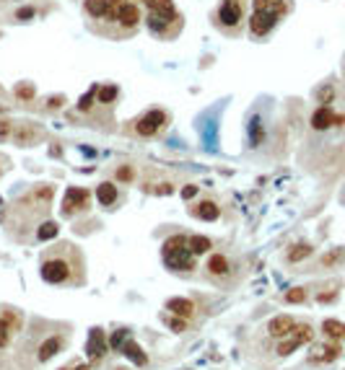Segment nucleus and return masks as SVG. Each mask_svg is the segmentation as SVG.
I'll return each mask as SVG.
<instances>
[{
	"label": "nucleus",
	"mask_w": 345,
	"mask_h": 370,
	"mask_svg": "<svg viewBox=\"0 0 345 370\" xmlns=\"http://www.w3.org/2000/svg\"><path fill=\"white\" fill-rule=\"evenodd\" d=\"M166 323L174 329V332H184V329H187V321H184V318H166Z\"/></svg>",
	"instance_id": "2f4dec72"
},
{
	"label": "nucleus",
	"mask_w": 345,
	"mask_h": 370,
	"mask_svg": "<svg viewBox=\"0 0 345 370\" xmlns=\"http://www.w3.org/2000/svg\"><path fill=\"white\" fill-rule=\"evenodd\" d=\"M86 352H89V360L96 362L106 355V337L101 329H91L89 332V342H86Z\"/></svg>",
	"instance_id": "9d476101"
},
{
	"label": "nucleus",
	"mask_w": 345,
	"mask_h": 370,
	"mask_svg": "<svg viewBox=\"0 0 345 370\" xmlns=\"http://www.w3.org/2000/svg\"><path fill=\"white\" fill-rule=\"evenodd\" d=\"M337 355H340V347H337V344H319V347H314V352H312V362H332Z\"/></svg>",
	"instance_id": "a211bd4d"
},
{
	"label": "nucleus",
	"mask_w": 345,
	"mask_h": 370,
	"mask_svg": "<svg viewBox=\"0 0 345 370\" xmlns=\"http://www.w3.org/2000/svg\"><path fill=\"white\" fill-rule=\"evenodd\" d=\"M330 300H335V293H325V295H319V303H330Z\"/></svg>",
	"instance_id": "4c0bfd02"
},
{
	"label": "nucleus",
	"mask_w": 345,
	"mask_h": 370,
	"mask_svg": "<svg viewBox=\"0 0 345 370\" xmlns=\"http://www.w3.org/2000/svg\"><path fill=\"white\" fill-rule=\"evenodd\" d=\"M254 8L257 11H275L281 16L288 13V0H254Z\"/></svg>",
	"instance_id": "aec40b11"
},
{
	"label": "nucleus",
	"mask_w": 345,
	"mask_h": 370,
	"mask_svg": "<svg viewBox=\"0 0 345 370\" xmlns=\"http://www.w3.org/2000/svg\"><path fill=\"white\" fill-rule=\"evenodd\" d=\"M16 96L24 99V101L34 99V86H31V83H21V86H16Z\"/></svg>",
	"instance_id": "c85d7f7f"
},
{
	"label": "nucleus",
	"mask_w": 345,
	"mask_h": 370,
	"mask_svg": "<svg viewBox=\"0 0 345 370\" xmlns=\"http://www.w3.org/2000/svg\"><path fill=\"white\" fill-rule=\"evenodd\" d=\"M120 352H122L127 360H133L135 365H145V362H148V355H145V352L140 350V344H135L133 339H127V342L120 347Z\"/></svg>",
	"instance_id": "f3484780"
},
{
	"label": "nucleus",
	"mask_w": 345,
	"mask_h": 370,
	"mask_svg": "<svg viewBox=\"0 0 345 370\" xmlns=\"http://www.w3.org/2000/svg\"><path fill=\"white\" fill-rule=\"evenodd\" d=\"M73 370H91V367H89V365H75Z\"/></svg>",
	"instance_id": "58836bf2"
},
{
	"label": "nucleus",
	"mask_w": 345,
	"mask_h": 370,
	"mask_svg": "<svg viewBox=\"0 0 345 370\" xmlns=\"http://www.w3.org/2000/svg\"><path fill=\"white\" fill-rule=\"evenodd\" d=\"M166 122H169L166 111H161V109H150V111H145L143 117L135 119V132H138L140 137H153L156 132H161V130L166 127Z\"/></svg>",
	"instance_id": "20e7f679"
},
{
	"label": "nucleus",
	"mask_w": 345,
	"mask_h": 370,
	"mask_svg": "<svg viewBox=\"0 0 345 370\" xmlns=\"http://www.w3.org/2000/svg\"><path fill=\"white\" fill-rule=\"evenodd\" d=\"M166 311H171L179 318H192L195 316V303L192 300H184V298H171L166 303Z\"/></svg>",
	"instance_id": "f8f14e48"
},
{
	"label": "nucleus",
	"mask_w": 345,
	"mask_h": 370,
	"mask_svg": "<svg viewBox=\"0 0 345 370\" xmlns=\"http://www.w3.org/2000/svg\"><path fill=\"white\" fill-rule=\"evenodd\" d=\"M83 8L91 18L96 21H106L109 16V0H83Z\"/></svg>",
	"instance_id": "4468645a"
},
{
	"label": "nucleus",
	"mask_w": 345,
	"mask_h": 370,
	"mask_svg": "<svg viewBox=\"0 0 345 370\" xmlns=\"http://www.w3.org/2000/svg\"><path fill=\"white\" fill-rule=\"evenodd\" d=\"M96 197H99V202H101V207H112V204L117 202L120 192H117V187H114L112 181H104V184H99Z\"/></svg>",
	"instance_id": "dca6fc26"
},
{
	"label": "nucleus",
	"mask_w": 345,
	"mask_h": 370,
	"mask_svg": "<svg viewBox=\"0 0 345 370\" xmlns=\"http://www.w3.org/2000/svg\"><path fill=\"white\" fill-rule=\"evenodd\" d=\"M342 122H345V117H342V114H335L332 106H327V104H322V106L312 114V127H314V130H327V127H332V125H342Z\"/></svg>",
	"instance_id": "1a4fd4ad"
},
{
	"label": "nucleus",
	"mask_w": 345,
	"mask_h": 370,
	"mask_svg": "<svg viewBox=\"0 0 345 370\" xmlns=\"http://www.w3.org/2000/svg\"><path fill=\"white\" fill-rule=\"evenodd\" d=\"M322 332H325L330 339H340V337H345V323H342V321H335V318H327V321L322 323Z\"/></svg>",
	"instance_id": "4be33fe9"
},
{
	"label": "nucleus",
	"mask_w": 345,
	"mask_h": 370,
	"mask_svg": "<svg viewBox=\"0 0 345 370\" xmlns=\"http://www.w3.org/2000/svg\"><path fill=\"white\" fill-rule=\"evenodd\" d=\"M312 337H314V332H312V326H293V332H291V339H286V342H281V347H278V355H291L296 347H301V344H306V342H312Z\"/></svg>",
	"instance_id": "6e6552de"
},
{
	"label": "nucleus",
	"mask_w": 345,
	"mask_h": 370,
	"mask_svg": "<svg viewBox=\"0 0 345 370\" xmlns=\"http://www.w3.org/2000/svg\"><path fill=\"white\" fill-rule=\"evenodd\" d=\"M89 207V192L83 187H70L65 192V199H62V215H73L78 210H86Z\"/></svg>",
	"instance_id": "423d86ee"
},
{
	"label": "nucleus",
	"mask_w": 345,
	"mask_h": 370,
	"mask_svg": "<svg viewBox=\"0 0 345 370\" xmlns=\"http://www.w3.org/2000/svg\"><path fill=\"white\" fill-rule=\"evenodd\" d=\"M70 272H73V264H70L65 257H60V254L47 257V259L42 262V267H39L42 280L50 282V285H65V282H73Z\"/></svg>",
	"instance_id": "7ed1b4c3"
},
{
	"label": "nucleus",
	"mask_w": 345,
	"mask_h": 370,
	"mask_svg": "<svg viewBox=\"0 0 345 370\" xmlns=\"http://www.w3.org/2000/svg\"><path fill=\"white\" fill-rule=\"evenodd\" d=\"M192 213H195L200 220H218L221 207H218V204H215L213 199H205V202H198V204H195Z\"/></svg>",
	"instance_id": "2eb2a0df"
},
{
	"label": "nucleus",
	"mask_w": 345,
	"mask_h": 370,
	"mask_svg": "<svg viewBox=\"0 0 345 370\" xmlns=\"http://www.w3.org/2000/svg\"><path fill=\"white\" fill-rule=\"evenodd\" d=\"M62 344H65V342H62L60 337H50V339L39 347V360H42V362H45V360H50L52 355H57V352L62 350Z\"/></svg>",
	"instance_id": "412c9836"
},
{
	"label": "nucleus",
	"mask_w": 345,
	"mask_h": 370,
	"mask_svg": "<svg viewBox=\"0 0 345 370\" xmlns=\"http://www.w3.org/2000/svg\"><path fill=\"white\" fill-rule=\"evenodd\" d=\"M127 337H130L127 329H120V332H114V334H112V342H109V344H112V350H120V347L127 342Z\"/></svg>",
	"instance_id": "cd10ccee"
},
{
	"label": "nucleus",
	"mask_w": 345,
	"mask_h": 370,
	"mask_svg": "<svg viewBox=\"0 0 345 370\" xmlns=\"http://www.w3.org/2000/svg\"><path fill=\"white\" fill-rule=\"evenodd\" d=\"M293 318L291 316H275L270 323H267V332H270L273 337H286V334H291L293 332Z\"/></svg>",
	"instance_id": "ddd939ff"
},
{
	"label": "nucleus",
	"mask_w": 345,
	"mask_h": 370,
	"mask_svg": "<svg viewBox=\"0 0 345 370\" xmlns=\"http://www.w3.org/2000/svg\"><path fill=\"white\" fill-rule=\"evenodd\" d=\"M286 300H288V303H304V300H306V293L301 290V287H293V290L286 293Z\"/></svg>",
	"instance_id": "c756f323"
},
{
	"label": "nucleus",
	"mask_w": 345,
	"mask_h": 370,
	"mask_svg": "<svg viewBox=\"0 0 345 370\" xmlns=\"http://www.w3.org/2000/svg\"><path fill=\"white\" fill-rule=\"evenodd\" d=\"M228 269H231V264H228V259H226L223 254H213V257L208 259V272H210L213 277H226Z\"/></svg>",
	"instance_id": "6ab92c4d"
},
{
	"label": "nucleus",
	"mask_w": 345,
	"mask_h": 370,
	"mask_svg": "<svg viewBox=\"0 0 345 370\" xmlns=\"http://www.w3.org/2000/svg\"><path fill=\"white\" fill-rule=\"evenodd\" d=\"M45 137V132L39 127H34L31 122H0V140H13L24 148L34 145V143H39Z\"/></svg>",
	"instance_id": "f03ea898"
},
{
	"label": "nucleus",
	"mask_w": 345,
	"mask_h": 370,
	"mask_svg": "<svg viewBox=\"0 0 345 370\" xmlns=\"http://www.w3.org/2000/svg\"><path fill=\"white\" fill-rule=\"evenodd\" d=\"M189 238L184 236H171L164 241V264L174 272H189L195 269V254L189 249Z\"/></svg>",
	"instance_id": "f257e3e1"
},
{
	"label": "nucleus",
	"mask_w": 345,
	"mask_h": 370,
	"mask_svg": "<svg viewBox=\"0 0 345 370\" xmlns=\"http://www.w3.org/2000/svg\"><path fill=\"white\" fill-rule=\"evenodd\" d=\"M278 21H281V13H275V11H257L254 8V13L249 16V31H252V36H267L278 26Z\"/></svg>",
	"instance_id": "39448f33"
},
{
	"label": "nucleus",
	"mask_w": 345,
	"mask_h": 370,
	"mask_svg": "<svg viewBox=\"0 0 345 370\" xmlns=\"http://www.w3.org/2000/svg\"><path fill=\"white\" fill-rule=\"evenodd\" d=\"M65 370H68V367H65Z\"/></svg>",
	"instance_id": "ea45409f"
},
{
	"label": "nucleus",
	"mask_w": 345,
	"mask_h": 370,
	"mask_svg": "<svg viewBox=\"0 0 345 370\" xmlns=\"http://www.w3.org/2000/svg\"><path fill=\"white\" fill-rule=\"evenodd\" d=\"M94 99H96V94H94V91H91V94H89V96H83V99H81V101H78V109H83V111H89V109H91V106H94V104H91V101H94Z\"/></svg>",
	"instance_id": "473e14b6"
},
{
	"label": "nucleus",
	"mask_w": 345,
	"mask_h": 370,
	"mask_svg": "<svg viewBox=\"0 0 345 370\" xmlns=\"http://www.w3.org/2000/svg\"><path fill=\"white\" fill-rule=\"evenodd\" d=\"M34 16V8H21L18 11V18H31Z\"/></svg>",
	"instance_id": "e433bc0d"
},
{
	"label": "nucleus",
	"mask_w": 345,
	"mask_h": 370,
	"mask_svg": "<svg viewBox=\"0 0 345 370\" xmlns=\"http://www.w3.org/2000/svg\"><path fill=\"white\" fill-rule=\"evenodd\" d=\"M195 194H198V187H195V184H187V187L182 189V197H184V199H189V197H195Z\"/></svg>",
	"instance_id": "f704fd0d"
},
{
	"label": "nucleus",
	"mask_w": 345,
	"mask_h": 370,
	"mask_svg": "<svg viewBox=\"0 0 345 370\" xmlns=\"http://www.w3.org/2000/svg\"><path fill=\"white\" fill-rule=\"evenodd\" d=\"M340 259H342V251H330V254L322 257V264L330 267V264H335V262H340Z\"/></svg>",
	"instance_id": "7c9ffc66"
},
{
	"label": "nucleus",
	"mask_w": 345,
	"mask_h": 370,
	"mask_svg": "<svg viewBox=\"0 0 345 370\" xmlns=\"http://www.w3.org/2000/svg\"><path fill=\"white\" fill-rule=\"evenodd\" d=\"M94 94H96V101H99V104H112L114 99L120 96V88H117V86H101V88H96Z\"/></svg>",
	"instance_id": "5701e85b"
},
{
	"label": "nucleus",
	"mask_w": 345,
	"mask_h": 370,
	"mask_svg": "<svg viewBox=\"0 0 345 370\" xmlns=\"http://www.w3.org/2000/svg\"><path fill=\"white\" fill-rule=\"evenodd\" d=\"M244 18V11L236 0H223L221 8H218V24L226 26V29H236Z\"/></svg>",
	"instance_id": "0eeeda50"
},
{
	"label": "nucleus",
	"mask_w": 345,
	"mask_h": 370,
	"mask_svg": "<svg viewBox=\"0 0 345 370\" xmlns=\"http://www.w3.org/2000/svg\"><path fill=\"white\" fill-rule=\"evenodd\" d=\"M57 225L52 223V220H47V223H42L39 228H36V241H52L55 236H57Z\"/></svg>",
	"instance_id": "393cba45"
},
{
	"label": "nucleus",
	"mask_w": 345,
	"mask_h": 370,
	"mask_svg": "<svg viewBox=\"0 0 345 370\" xmlns=\"http://www.w3.org/2000/svg\"><path fill=\"white\" fill-rule=\"evenodd\" d=\"M187 243H189V249H192L195 257H200V254H205V251L210 249V241H208L205 236H192Z\"/></svg>",
	"instance_id": "a878e982"
},
{
	"label": "nucleus",
	"mask_w": 345,
	"mask_h": 370,
	"mask_svg": "<svg viewBox=\"0 0 345 370\" xmlns=\"http://www.w3.org/2000/svg\"><path fill=\"white\" fill-rule=\"evenodd\" d=\"M312 246L309 243H296L293 249L288 251V262H301V259H306V257H312Z\"/></svg>",
	"instance_id": "b1692460"
},
{
	"label": "nucleus",
	"mask_w": 345,
	"mask_h": 370,
	"mask_svg": "<svg viewBox=\"0 0 345 370\" xmlns=\"http://www.w3.org/2000/svg\"><path fill=\"white\" fill-rule=\"evenodd\" d=\"M319 99H322V104H327V101L332 99V88H322V94H319Z\"/></svg>",
	"instance_id": "c9c22d12"
},
{
	"label": "nucleus",
	"mask_w": 345,
	"mask_h": 370,
	"mask_svg": "<svg viewBox=\"0 0 345 370\" xmlns=\"http://www.w3.org/2000/svg\"><path fill=\"white\" fill-rule=\"evenodd\" d=\"M114 24H120V26H125V29H135V26L140 24V8H138L135 3H130V0H125V6L120 8L117 21H114Z\"/></svg>",
	"instance_id": "9b49d317"
},
{
	"label": "nucleus",
	"mask_w": 345,
	"mask_h": 370,
	"mask_svg": "<svg viewBox=\"0 0 345 370\" xmlns=\"http://www.w3.org/2000/svg\"><path fill=\"white\" fill-rule=\"evenodd\" d=\"M11 332H13V326L6 316H0V347H6L11 342Z\"/></svg>",
	"instance_id": "bb28decb"
},
{
	"label": "nucleus",
	"mask_w": 345,
	"mask_h": 370,
	"mask_svg": "<svg viewBox=\"0 0 345 370\" xmlns=\"http://www.w3.org/2000/svg\"><path fill=\"white\" fill-rule=\"evenodd\" d=\"M117 179H120V181H130V179H133V169H130V166L117 169Z\"/></svg>",
	"instance_id": "72a5a7b5"
}]
</instances>
